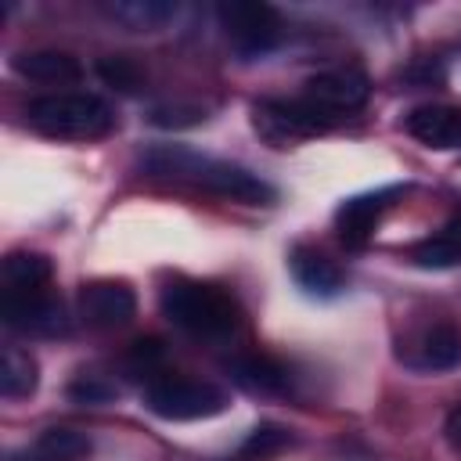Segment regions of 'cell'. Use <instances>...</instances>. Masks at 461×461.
<instances>
[{
  "instance_id": "6da1fadb",
  "label": "cell",
  "mask_w": 461,
  "mask_h": 461,
  "mask_svg": "<svg viewBox=\"0 0 461 461\" xmlns=\"http://www.w3.org/2000/svg\"><path fill=\"white\" fill-rule=\"evenodd\" d=\"M144 166L151 176L191 184V187H202L209 194H220V198L241 202V205H270L277 198V191L263 176L249 173L245 166H234V162H223L212 155H198L187 148H155V151H148Z\"/></svg>"
},
{
  "instance_id": "7a4b0ae2",
  "label": "cell",
  "mask_w": 461,
  "mask_h": 461,
  "mask_svg": "<svg viewBox=\"0 0 461 461\" xmlns=\"http://www.w3.org/2000/svg\"><path fill=\"white\" fill-rule=\"evenodd\" d=\"M162 313L198 339H227L241 328V306L230 292L205 281H169L158 295Z\"/></svg>"
},
{
  "instance_id": "3957f363",
  "label": "cell",
  "mask_w": 461,
  "mask_h": 461,
  "mask_svg": "<svg viewBox=\"0 0 461 461\" xmlns=\"http://www.w3.org/2000/svg\"><path fill=\"white\" fill-rule=\"evenodd\" d=\"M25 119L32 130H40L43 137H58V140H97L115 130L112 108L97 94H86V90L43 94L29 101Z\"/></svg>"
},
{
  "instance_id": "277c9868",
  "label": "cell",
  "mask_w": 461,
  "mask_h": 461,
  "mask_svg": "<svg viewBox=\"0 0 461 461\" xmlns=\"http://www.w3.org/2000/svg\"><path fill=\"white\" fill-rule=\"evenodd\" d=\"M144 407L166 421H198V418L220 414L227 407V396H223V389L198 382V378L158 375L144 385Z\"/></svg>"
},
{
  "instance_id": "5b68a950",
  "label": "cell",
  "mask_w": 461,
  "mask_h": 461,
  "mask_svg": "<svg viewBox=\"0 0 461 461\" xmlns=\"http://www.w3.org/2000/svg\"><path fill=\"white\" fill-rule=\"evenodd\" d=\"M252 122L256 130L274 140V144H288L299 137H313L331 130L339 119H331L328 112H321L310 97H267L252 108Z\"/></svg>"
},
{
  "instance_id": "8992f818",
  "label": "cell",
  "mask_w": 461,
  "mask_h": 461,
  "mask_svg": "<svg viewBox=\"0 0 461 461\" xmlns=\"http://www.w3.org/2000/svg\"><path fill=\"white\" fill-rule=\"evenodd\" d=\"M216 18L238 54H267L281 40V14L263 0H223Z\"/></svg>"
},
{
  "instance_id": "52a82bcc",
  "label": "cell",
  "mask_w": 461,
  "mask_h": 461,
  "mask_svg": "<svg viewBox=\"0 0 461 461\" xmlns=\"http://www.w3.org/2000/svg\"><path fill=\"white\" fill-rule=\"evenodd\" d=\"M79 317L97 331L126 328L137 317V295L126 281H90L79 288Z\"/></svg>"
},
{
  "instance_id": "ba28073f",
  "label": "cell",
  "mask_w": 461,
  "mask_h": 461,
  "mask_svg": "<svg viewBox=\"0 0 461 461\" xmlns=\"http://www.w3.org/2000/svg\"><path fill=\"white\" fill-rule=\"evenodd\" d=\"M367 94H371V83H367V76L360 72V68H328V72H321V76H313L310 83H306V94L303 97H310L321 112H328L331 119H342V115H349V112H357V108H364V101H367Z\"/></svg>"
},
{
  "instance_id": "9c48e42d",
  "label": "cell",
  "mask_w": 461,
  "mask_h": 461,
  "mask_svg": "<svg viewBox=\"0 0 461 461\" xmlns=\"http://www.w3.org/2000/svg\"><path fill=\"white\" fill-rule=\"evenodd\" d=\"M396 194H400V187H378V191H364V194L346 198V202L335 209V230H339V238H342L349 249L367 245V238L375 234L382 212L393 205Z\"/></svg>"
},
{
  "instance_id": "30bf717a",
  "label": "cell",
  "mask_w": 461,
  "mask_h": 461,
  "mask_svg": "<svg viewBox=\"0 0 461 461\" xmlns=\"http://www.w3.org/2000/svg\"><path fill=\"white\" fill-rule=\"evenodd\" d=\"M4 324L18 331H36V335H54L65 331V310L50 292H4Z\"/></svg>"
},
{
  "instance_id": "8fae6325",
  "label": "cell",
  "mask_w": 461,
  "mask_h": 461,
  "mask_svg": "<svg viewBox=\"0 0 461 461\" xmlns=\"http://www.w3.org/2000/svg\"><path fill=\"white\" fill-rule=\"evenodd\" d=\"M403 130L436 151H454L461 148V108L454 104H418L403 115Z\"/></svg>"
},
{
  "instance_id": "7c38bea8",
  "label": "cell",
  "mask_w": 461,
  "mask_h": 461,
  "mask_svg": "<svg viewBox=\"0 0 461 461\" xmlns=\"http://www.w3.org/2000/svg\"><path fill=\"white\" fill-rule=\"evenodd\" d=\"M411 367L418 371H450L461 364V328L450 321H439L432 328H425L407 357Z\"/></svg>"
},
{
  "instance_id": "4fadbf2b",
  "label": "cell",
  "mask_w": 461,
  "mask_h": 461,
  "mask_svg": "<svg viewBox=\"0 0 461 461\" xmlns=\"http://www.w3.org/2000/svg\"><path fill=\"white\" fill-rule=\"evenodd\" d=\"M90 454V436L68 425L43 429L32 443L11 454V461H83Z\"/></svg>"
},
{
  "instance_id": "5bb4252c",
  "label": "cell",
  "mask_w": 461,
  "mask_h": 461,
  "mask_svg": "<svg viewBox=\"0 0 461 461\" xmlns=\"http://www.w3.org/2000/svg\"><path fill=\"white\" fill-rule=\"evenodd\" d=\"M11 68L18 76H25L32 83H47V86H65L83 76V65L68 50H22L11 58Z\"/></svg>"
},
{
  "instance_id": "9a60e30c",
  "label": "cell",
  "mask_w": 461,
  "mask_h": 461,
  "mask_svg": "<svg viewBox=\"0 0 461 461\" xmlns=\"http://www.w3.org/2000/svg\"><path fill=\"white\" fill-rule=\"evenodd\" d=\"M288 270L299 281V288L313 292V295H335L342 288V270L335 259H328L321 249L313 245H295L288 252Z\"/></svg>"
},
{
  "instance_id": "2e32d148",
  "label": "cell",
  "mask_w": 461,
  "mask_h": 461,
  "mask_svg": "<svg viewBox=\"0 0 461 461\" xmlns=\"http://www.w3.org/2000/svg\"><path fill=\"white\" fill-rule=\"evenodd\" d=\"M407 259L421 270H450L461 263V216H454L450 223H443L439 230H432L429 238L414 241L407 249Z\"/></svg>"
},
{
  "instance_id": "e0dca14e",
  "label": "cell",
  "mask_w": 461,
  "mask_h": 461,
  "mask_svg": "<svg viewBox=\"0 0 461 461\" xmlns=\"http://www.w3.org/2000/svg\"><path fill=\"white\" fill-rule=\"evenodd\" d=\"M54 277V267L43 252H11L4 259V292L25 295V292H47Z\"/></svg>"
},
{
  "instance_id": "ac0fdd59",
  "label": "cell",
  "mask_w": 461,
  "mask_h": 461,
  "mask_svg": "<svg viewBox=\"0 0 461 461\" xmlns=\"http://www.w3.org/2000/svg\"><path fill=\"white\" fill-rule=\"evenodd\" d=\"M227 367H230L234 382H241V385L252 389V393H285V389H288V367L277 364V360L267 357V353L234 357Z\"/></svg>"
},
{
  "instance_id": "d6986e66",
  "label": "cell",
  "mask_w": 461,
  "mask_h": 461,
  "mask_svg": "<svg viewBox=\"0 0 461 461\" xmlns=\"http://www.w3.org/2000/svg\"><path fill=\"white\" fill-rule=\"evenodd\" d=\"M36 360L18 349V346H7L4 349V364H0V393L7 400H22V396H32L36 393Z\"/></svg>"
},
{
  "instance_id": "ffe728a7",
  "label": "cell",
  "mask_w": 461,
  "mask_h": 461,
  "mask_svg": "<svg viewBox=\"0 0 461 461\" xmlns=\"http://www.w3.org/2000/svg\"><path fill=\"white\" fill-rule=\"evenodd\" d=\"M108 14L130 29H158L176 14V4H169V0H119V4H108Z\"/></svg>"
},
{
  "instance_id": "44dd1931",
  "label": "cell",
  "mask_w": 461,
  "mask_h": 461,
  "mask_svg": "<svg viewBox=\"0 0 461 461\" xmlns=\"http://www.w3.org/2000/svg\"><path fill=\"white\" fill-rule=\"evenodd\" d=\"M97 76H101L112 90H119V94H137V90L144 86V68H140L133 58H126V54H108V58H101V61H97Z\"/></svg>"
},
{
  "instance_id": "7402d4cb",
  "label": "cell",
  "mask_w": 461,
  "mask_h": 461,
  "mask_svg": "<svg viewBox=\"0 0 461 461\" xmlns=\"http://www.w3.org/2000/svg\"><path fill=\"white\" fill-rule=\"evenodd\" d=\"M209 119V108L198 101H166L151 108V122L162 130H184V126H198Z\"/></svg>"
},
{
  "instance_id": "603a6c76",
  "label": "cell",
  "mask_w": 461,
  "mask_h": 461,
  "mask_svg": "<svg viewBox=\"0 0 461 461\" xmlns=\"http://www.w3.org/2000/svg\"><path fill=\"white\" fill-rule=\"evenodd\" d=\"M288 447V432L281 429V425H256L252 432H249V439L241 443V457L245 461H267V457H274L277 450H285Z\"/></svg>"
},
{
  "instance_id": "cb8c5ba5",
  "label": "cell",
  "mask_w": 461,
  "mask_h": 461,
  "mask_svg": "<svg viewBox=\"0 0 461 461\" xmlns=\"http://www.w3.org/2000/svg\"><path fill=\"white\" fill-rule=\"evenodd\" d=\"M68 396H72L76 403H108V400H115V385L104 382V378L94 375V371H83V375L72 378Z\"/></svg>"
},
{
  "instance_id": "d4e9b609",
  "label": "cell",
  "mask_w": 461,
  "mask_h": 461,
  "mask_svg": "<svg viewBox=\"0 0 461 461\" xmlns=\"http://www.w3.org/2000/svg\"><path fill=\"white\" fill-rule=\"evenodd\" d=\"M162 360H166V349H162L158 339H140V342H133V349H130V364H133L137 371L151 375V378H158ZM151 378H148V382H151Z\"/></svg>"
},
{
  "instance_id": "484cf974",
  "label": "cell",
  "mask_w": 461,
  "mask_h": 461,
  "mask_svg": "<svg viewBox=\"0 0 461 461\" xmlns=\"http://www.w3.org/2000/svg\"><path fill=\"white\" fill-rule=\"evenodd\" d=\"M443 436H447V443L461 454V403L450 407V414H447V421H443Z\"/></svg>"
}]
</instances>
